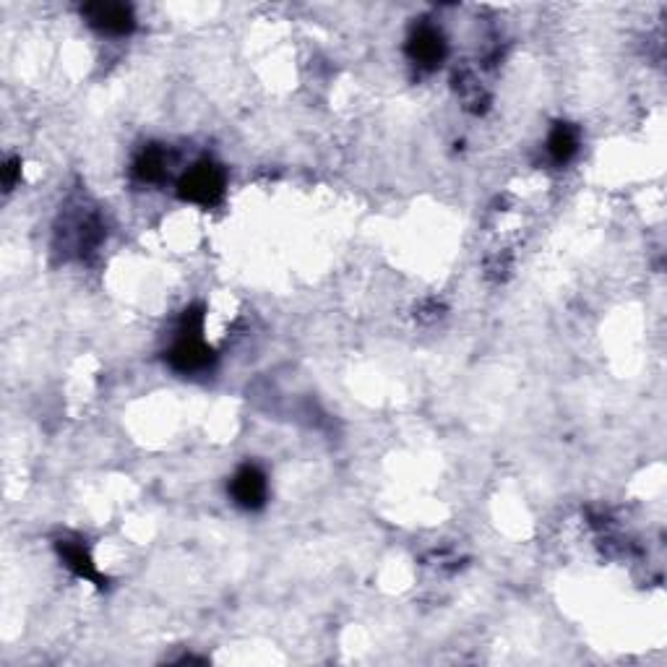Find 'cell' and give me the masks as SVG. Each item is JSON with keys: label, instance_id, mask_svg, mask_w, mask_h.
<instances>
[{"label": "cell", "instance_id": "obj_5", "mask_svg": "<svg viewBox=\"0 0 667 667\" xmlns=\"http://www.w3.org/2000/svg\"><path fill=\"white\" fill-rule=\"evenodd\" d=\"M407 55L415 60L417 66L436 68L441 66V60L446 58V42H443L441 32L433 27H420L407 42Z\"/></svg>", "mask_w": 667, "mask_h": 667}, {"label": "cell", "instance_id": "obj_3", "mask_svg": "<svg viewBox=\"0 0 667 667\" xmlns=\"http://www.w3.org/2000/svg\"><path fill=\"white\" fill-rule=\"evenodd\" d=\"M81 16L89 27L105 34H131L136 27L131 6L126 3H89L81 8Z\"/></svg>", "mask_w": 667, "mask_h": 667}, {"label": "cell", "instance_id": "obj_2", "mask_svg": "<svg viewBox=\"0 0 667 667\" xmlns=\"http://www.w3.org/2000/svg\"><path fill=\"white\" fill-rule=\"evenodd\" d=\"M178 193L183 201L199 206H214L225 193V172L214 162H199L180 178Z\"/></svg>", "mask_w": 667, "mask_h": 667}, {"label": "cell", "instance_id": "obj_9", "mask_svg": "<svg viewBox=\"0 0 667 667\" xmlns=\"http://www.w3.org/2000/svg\"><path fill=\"white\" fill-rule=\"evenodd\" d=\"M21 175V162L19 159H8L6 167H3V185H6V191H11L16 185V180H19Z\"/></svg>", "mask_w": 667, "mask_h": 667}, {"label": "cell", "instance_id": "obj_7", "mask_svg": "<svg viewBox=\"0 0 667 667\" xmlns=\"http://www.w3.org/2000/svg\"><path fill=\"white\" fill-rule=\"evenodd\" d=\"M576 152H579V133H576V128H571L568 123H558L548 136V154L558 165H566Z\"/></svg>", "mask_w": 667, "mask_h": 667}, {"label": "cell", "instance_id": "obj_4", "mask_svg": "<svg viewBox=\"0 0 667 667\" xmlns=\"http://www.w3.org/2000/svg\"><path fill=\"white\" fill-rule=\"evenodd\" d=\"M230 493L235 498L238 506L248 511L261 509L266 503V496H269V485H266V475L253 464H245L235 472L230 483Z\"/></svg>", "mask_w": 667, "mask_h": 667}, {"label": "cell", "instance_id": "obj_6", "mask_svg": "<svg viewBox=\"0 0 667 667\" xmlns=\"http://www.w3.org/2000/svg\"><path fill=\"white\" fill-rule=\"evenodd\" d=\"M58 555L63 558V563L71 568L73 574L86 579V582H94L97 587H102V576L97 574V568H94L92 558H89V553L84 550V545H79V542L73 540H60Z\"/></svg>", "mask_w": 667, "mask_h": 667}, {"label": "cell", "instance_id": "obj_8", "mask_svg": "<svg viewBox=\"0 0 667 667\" xmlns=\"http://www.w3.org/2000/svg\"><path fill=\"white\" fill-rule=\"evenodd\" d=\"M165 167V152H162L159 146H149V149H144V152L139 154L136 165H133V172H136V178L144 180V183H159V180L165 178Z\"/></svg>", "mask_w": 667, "mask_h": 667}, {"label": "cell", "instance_id": "obj_1", "mask_svg": "<svg viewBox=\"0 0 667 667\" xmlns=\"http://www.w3.org/2000/svg\"><path fill=\"white\" fill-rule=\"evenodd\" d=\"M201 329H204V313L199 308L185 311L178 342L167 352V360L178 373H199L214 363V352L201 339Z\"/></svg>", "mask_w": 667, "mask_h": 667}]
</instances>
